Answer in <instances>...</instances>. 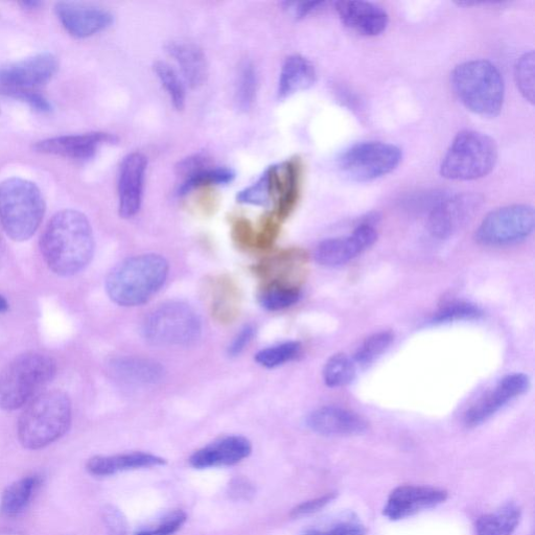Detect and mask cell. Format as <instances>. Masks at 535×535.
Masks as SVG:
<instances>
[{"instance_id": "6da1fadb", "label": "cell", "mask_w": 535, "mask_h": 535, "mask_svg": "<svg viewBox=\"0 0 535 535\" xmlns=\"http://www.w3.org/2000/svg\"><path fill=\"white\" fill-rule=\"evenodd\" d=\"M40 251L55 274L68 277L80 273L95 253V237L87 217L75 209L57 213L43 230Z\"/></svg>"}, {"instance_id": "7a4b0ae2", "label": "cell", "mask_w": 535, "mask_h": 535, "mask_svg": "<svg viewBox=\"0 0 535 535\" xmlns=\"http://www.w3.org/2000/svg\"><path fill=\"white\" fill-rule=\"evenodd\" d=\"M169 263L158 254H142L116 265L106 279V291L116 305L146 304L167 282Z\"/></svg>"}, {"instance_id": "3957f363", "label": "cell", "mask_w": 535, "mask_h": 535, "mask_svg": "<svg viewBox=\"0 0 535 535\" xmlns=\"http://www.w3.org/2000/svg\"><path fill=\"white\" fill-rule=\"evenodd\" d=\"M72 402L59 390L39 393L19 417L17 434L28 450H40L55 443L72 425Z\"/></svg>"}, {"instance_id": "277c9868", "label": "cell", "mask_w": 535, "mask_h": 535, "mask_svg": "<svg viewBox=\"0 0 535 535\" xmlns=\"http://www.w3.org/2000/svg\"><path fill=\"white\" fill-rule=\"evenodd\" d=\"M451 83L459 101L482 118L492 119L503 108L505 84L498 67L487 60H471L455 67Z\"/></svg>"}, {"instance_id": "5b68a950", "label": "cell", "mask_w": 535, "mask_h": 535, "mask_svg": "<svg viewBox=\"0 0 535 535\" xmlns=\"http://www.w3.org/2000/svg\"><path fill=\"white\" fill-rule=\"evenodd\" d=\"M45 215V201L36 183L18 177L0 182V223L15 242L30 240Z\"/></svg>"}, {"instance_id": "8992f818", "label": "cell", "mask_w": 535, "mask_h": 535, "mask_svg": "<svg viewBox=\"0 0 535 535\" xmlns=\"http://www.w3.org/2000/svg\"><path fill=\"white\" fill-rule=\"evenodd\" d=\"M57 362L49 355L27 353L16 357L0 371V409L14 411L28 405L52 382Z\"/></svg>"}, {"instance_id": "52a82bcc", "label": "cell", "mask_w": 535, "mask_h": 535, "mask_svg": "<svg viewBox=\"0 0 535 535\" xmlns=\"http://www.w3.org/2000/svg\"><path fill=\"white\" fill-rule=\"evenodd\" d=\"M498 147L491 136L474 130L457 134L440 165L446 179L470 181L490 174L497 164Z\"/></svg>"}, {"instance_id": "ba28073f", "label": "cell", "mask_w": 535, "mask_h": 535, "mask_svg": "<svg viewBox=\"0 0 535 535\" xmlns=\"http://www.w3.org/2000/svg\"><path fill=\"white\" fill-rule=\"evenodd\" d=\"M202 323L198 313L181 301H169L153 309L145 318L143 334L156 346H186L201 336Z\"/></svg>"}, {"instance_id": "9c48e42d", "label": "cell", "mask_w": 535, "mask_h": 535, "mask_svg": "<svg viewBox=\"0 0 535 535\" xmlns=\"http://www.w3.org/2000/svg\"><path fill=\"white\" fill-rule=\"evenodd\" d=\"M403 159L402 150L382 142H364L348 148L339 158L342 174L355 182L382 178L397 169Z\"/></svg>"}, {"instance_id": "30bf717a", "label": "cell", "mask_w": 535, "mask_h": 535, "mask_svg": "<svg viewBox=\"0 0 535 535\" xmlns=\"http://www.w3.org/2000/svg\"><path fill=\"white\" fill-rule=\"evenodd\" d=\"M534 209L526 204L508 205L488 214L476 232L477 241L485 246H507L527 239L533 232Z\"/></svg>"}, {"instance_id": "8fae6325", "label": "cell", "mask_w": 535, "mask_h": 535, "mask_svg": "<svg viewBox=\"0 0 535 535\" xmlns=\"http://www.w3.org/2000/svg\"><path fill=\"white\" fill-rule=\"evenodd\" d=\"M481 203L479 195L469 193L441 199L431 209L428 220L430 234L436 239H449L472 219Z\"/></svg>"}, {"instance_id": "7c38bea8", "label": "cell", "mask_w": 535, "mask_h": 535, "mask_svg": "<svg viewBox=\"0 0 535 535\" xmlns=\"http://www.w3.org/2000/svg\"><path fill=\"white\" fill-rule=\"evenodd\" d=\"M378 240L376 228L370 224L358 226L352 235L321 242L314 253L316 262L324 267H339L359 257Z\"/></svg>"}, {"instance_id": "4fadbf2b", "label": "cell", "mask_w": 535, "mask_h": 535, "mask_svg": "<svg viewBox=\"0 0 535 535\" xmlns=\"http://www.w3.org/2000/svg\"><path fill=\"white\" fill-rule=\"evenodd\" d=\"M119 138L106 132L63 135L43 139L33 146L37 153L87 161L95 157L105 145H114Z\"/></svg>"}, {"instance_id": "5bb4252c", "label": "cell", "mask_w": 535, "mask_h": 535, "mask_svg": "<svg viewBox=\"0 0 535 535\" xmlns=\"http://www.w3.org/2000/svg\"><path fill=\"white\" fill-rule=\"evenodd\" d=\"M148 159L142 153L128 154L122 161L119 180V212L122 218L135 217L143 204Z\"/></svg>"}, {"instance_id": "9a60e30c", "label": "cell", "mask_w": 535, "mask_h": 535, "mask_svg": "<svg viewBox=\"0 0 535 535\" xmlns=\"http://www.w3.org/2000/svg\"><path fill=\"white\" fill-rule=\"evenodd\" d=\"M529 387L530 379L524 374H514L503 378L491 392H488L465 413V425L474 428L486 423L507 404L527 392Z\"/></svg>"}, {"instance_id": "2e32d148", "label": "cell", "mask_w": 535, "mask_h": 535, "mask_svg": "<svg viewBox=\"0 0 535 535\" xmlns=\"http://www.w3.org/2000/svg\"><path fill=\"white\" fill-rule=\"evenodd\" d=\"M59 63L50 53H43L0 68V85L6 89H32L51 81Z\"/></svg>"}, {"instance_id": "e0dca14e", "label": "cell", "mask_w": 535, "mask_h": 535, "mask_svg": "<svg viewBox=\"0 0 535 535\" xmlns=\"http://www.w3.org/2000/svg\"><path fill=\"white\" fill-rule=\"evenodd\" d=\"M448 498L447 492L427 486L406 485L395 488L384 508V515L398 521L411 517L421 511L433 508Z\"/></svg>"}, {"instance_id": "ac0fdd59", "label": "cell", "mask_w": 535, "mask_h": 535, "mask_svg": "<svg viewBox=\"0 0 535 535\" xmlns=\"http://www.w3.org/2000/svg\"><path fill=\"white\" fill-rule=\"evenodd\" d=\"M55 12L66 32L79 39L107 30L114 21L107 10L74 3H58Z\"/></svg>"}, {"instance_id": "d6986e66", "label": "cell", "mask_w": 535, "mask_h": 535, "mask_svg": "<svg viewBox=\"0 0 535 535\" xmlns=\"http://www.w3.org/2000/svg\"><path fill=\"white\" fill-rule=\"evenodd\" d=\"M335 10L347 28L363 36H379L388 27L387 12L375 3L342 0L335 3Z\"/></svg>"}, {"instance_id": "ffe728a7", "label": "cell", "mask_w": 535, "mask_h": 535, "mask_svg": "<svg viewBox=\"0 0 535 535\" xmlns=\"http://www.w3.org/2000/svg\"><path fill=\"white\" fill-rule=\"evenodd\" d=\"M307 426L322 436H357L368 429L367 422L359 414L336 406H327L311 412Z\"/></svg>"}, {"instance_id": "44dd1931", "label": "cell", "mask_w": 535, "mask_h": 535, "mask_svg": "<svg viewBox=\"0 0 535 535\" xmlns=\"http://www.w3.org/2000/svg\"><path fill=\"white\" fill-rule=\"evenodd\" d=\"M251 451L252 446L247 438L227 436L195 452L190 463L198 470L228 467L247 458Z\"/></svg>"}, {"instance_id": "7402d4cb", "label": "cell", "mask_w": 535, "mask_h": 535, "mask_svg": "<svg viewBox=\"0 0 535 535\" xmlns=\"http://www.w3.org/2000/svg\"><path fill=\"white\" fill-rule=\"evenodd\" d=\"M275 184V213L279 221L285 220L292 213L298 197L300 186V166L290 160L282 165L273 166Z\"/></svg>"}, {"instance_id": "603a6c76", "label": "cell", "mask_w": 535, "mask_h": 535, "mask_svg": "<svg viewBox=\"0 0 535 535\" xmlns=\"http://www.w3.org/2000/svg\"><path fill=\"white\" fill-rule=\"evenodd\" d=\"M166 460L147 453L96 456L87 462V471L97 477H108L121 472L161 467Z\"/></svg>"}, {"instance_id": "cb8c5ba5", "label": "cell", "mask_w": 535, "mask_h": 535, "mask_svg": "<svg viewBox=\"0 0 535 535\" xmlns=\"http://www.w3.org/2000/svg\"><path fill=\"white\" fill-rule=\"evenodd\" d=\"M169 55L180 67L182 77L192 88L202 86L208 77V64L198 45L188 41H172L166 46Z\"/></svg>"}, {"instance_id": "d4e9b609", "label": "cell", "mask_w": 535, "mask_h": 535, "mask_svg": "<svg viewBox=\"0 0 535 535\" xmlns=\"http://www.w3.org/2000/svg\"><path fill=\"white\" fill-rule=\"evenodd\" d=\"M317 80V72L314 64L300 55L289 56L279 76L277 97L285 100L297 92L311 88Z\"/></svg>"}, {"instance_id": "484cf974", "label": "cell", "mask_w": 535, "mask_h": 535, "mask_svg": "<svg viewBox=\"0 0 535 535\" xmlns=\"http://www.w3.org/2000/svg\"><path fill=\"white\" fill-rule=\"evenodd\" d=\"M109 368L116 379L132 385H153L165 375L164 367L144 358H115L109 363Z\"/></svg>"}, {"instance_id": "4316f807", "label": "cell", "mask_w": 535, "mask_h": 535, "mask_svg": "<svg viewBox=\"0 0 535 535\" xmlns=\"http://www.w3.org/2000/svg\"><path fill=\"white\" fill-rule=\"evenodd\" d=\"M305 264L304 254L289 250L274 254L272 258L257 267V273L266 284L297 287L296 282L302 265Z\"/></svg>"}, {"instance_id": "83f0119b", "label": "cell", "mask_w": 535, "mask_h": 535, "mask_svg": "<svg viewBox=\"0 0 535 535\" xmlns=\"http://www.w3.org/2000/svg\"><path fill=\"white\" fill-rule=\"evenodd\" d=\"M211 309L215 319L223 324L235 321L240 315L241 292L231 278L220 276L213 282L211 287Z\"/></svg>"}, {"instance_id": "f1b7e54d", "label": "cell", "mask_w": 535, "mask_h": 535, "mask_svg": "<svg viewBox=\"0 0 535 535\" xmlns=\"http://www.w3.org/2000/svg\"><path fill=\"white\" fill-rule=\"evenodd\" d=\"M521 521V510L514 503L502 506L494 514L479 518L477 535H513Z\"/></svg>"}, {"instance_id": "f546056e", "label": "cell", "mask_w": 535, "mask_h": 535, "mask_svg": "<svg viewBox=\"0 0 535 535\" xmlns=\"http://www.w3.org/2000/svg\"><path fill=\"white\" fill-rule=\"evenodd\" d=\"M236 178V173L226 167H208V164L185 175L183 182L179 185L177 195L183 197L189 195L196 189L206 185H225L231 183Z\"/></svg>"}, {"instance_id": "4dcf8cb0", "label": "cell", "mask_w": 535, "mask_h": 535, "mask_svg": "<svg viewBox=\"0 0 535 535\" xmlns=\"http://www.w3.org/2000/svg\"><path fill=\"white\" fill-rule=\"evenodd\" d=\"M39 481L36 477L22 478L6 488L0 502L5 517L14 518L28 506Z\"/></svg>"}, {"instance_id": "1f68e13d", "label": "cell", "mask_w": 535, "mask_h": 535, "mask_svg": "<svg viewBox=\"0 0 535 535\" xmlns=\"http://www.w3.org/2000/svg\"><path fill=\"white\" fill-rule=\"evenodd\" d=\"M322 375L325 385L330 388L347 386L356 379V363L344 354L334 355L325 363Z\"/></svg>"}, {"instance_id": "d6a6232c", "label": "cell", "mask_w": 535, "mask_h": 535, "mask_svg": "<svg viewBox=\"0 0 535 535\" xmlns=\"http://www.w3.org/2000/svg\"><path fill=\"white\" fill-rule=\"evenodd\" d=\"M259 76L257 68L250 61H245L241 67L236 88L237 107L243 111H249L255 99H257Z\"/></svg>"}, {"instance_id": "836d02e7", "label": "cell", "mask_w": 535, "mask_h": 535, "mask_svg": "<svg viewBox=\"0 0 535 535\" xmlns=\"http://www.w3.org/2000/svg\"><path fill=\"white\" fill-rule=\"evenodd\" d=\"M301 293L296 287L265 284L260 293V304L268 311H281L297 304Z\"/></svg>"}, {"instance_id": "e575fe53", "label": "cell", "mask_w": 535, "mask_h": 535, "mask_svg": "<svg viewBox=\"0 0 535 535\" xmlns=\"http://www.w3.org/2000/svg\"><path fill=\"white\" fill-rule=\"evenodd\" d=\"M237 199L240 203L254 206H267L275 201L273 168L270 167L257 182L241 191Z\"/></svg>"}, {"instance_id": "d590c367", "label": "cell", "mask_w": 535, "mask_h": 535, "mask_svg": "<svg viewBox=\"0 0 535 535\" xmlns=\"http://www.w3.org/2000/svg\"><path fill=\"white\" fill-rule=\"evenodd\" d=\"M154 72L165 87L174 107L182 110L186 101L185 87L175 69L164 61H157L154 64Z\"/></svg>"}, {"instance_id": "8d00e7d4", "label": "cell", "mask_w": 535, "mask_h": 535, "mask_svg": "<svg viewBox=\"0 0 535 535\" xmlns=\"http://www.w3.org/2000/svg\"><path fill=\"white\" fill-rule=\"evenodd\" d=\"M301 352V344L296 341L270 346L255 355V361L266 368H275L296 359Z\"/></svg>"}, {"instance_id": "74e56055", "label": "cell", "mask_w": 535, "mask_h": 535, "mask_svg": "<svg viewBox=\"0 0 535 535\" xmlns=\"http://www.w3.org/2000/svg\"><path fill=\"white\" fill-rule=\"evenodd\" d=\"M394 336L391 332H380L367 338L358 348L354 356L355 363L366 366L374 363L393 343Z\"/></svg>"}, {"instance_id": "f35d334b", "label": "cell", "mask_w": 535, "mask_h": 535, "mask_svg": "<svg viewBox=\"0 0 535 535\" xmlns=\"http://www.w3.org/2000/svg\"><path fill=\"white\" fill-rule=\"evenodd\" d=\"M483 316V311L470 302L458 301L440 309L430 320L433 325L448 324L464 320H475Z\"/></svg>"}, {"instance_id": "ab89813d", "label": "cell", "mask_w": 535, "mask_h": 535, "mask_svg": "<svg viewBox=\"0 0 535 535\" xmlns=\"http://www.w3.org/2000/svg\"><path fill=\"white\" fill-rule=\"evenodd\" d=\"M534 52H526L518 60L515 67V79L521 95L526 101L534 104Z\"/></svg>"}, {"instance_id": "60d3db41", "label": "cell", "mask_w": 535, "mask_h": 535, "mask_svg": "<svg viewBox=\"0 0 535 535\" xmlns=\"http://www.w3.org/2000/svg\"><path fill=\"white\" fill-rule=\"evenodd\" d=\"M11 98L27 103L32 109L40 113H50L53 110L52 103L31 89H5Z\"/></svg>"}, {"instance_id": "b9f144b4", "label": "cell", "mask_w": 535, "mask_h": 535, "mask_svg": "<svg viewBox=\"0 0 535 535\" xmlns=\"http://www.w3.org/2000/svg\"><path fill=\"white\" fill-rule=\"evenodd\" d=\"M279 222L281 221L274 214L263 219L257 236H255V248L266 250L273 246L278 237Z\"/></svg>"}, {"instance_id": "7bdbcfd3", "label": "cell", "mask_w": 535, "mask_h": 535, "mask_svg": "<svg viewBox=\"0 0 535 535\" xmlns=\"http://www.w3.org/2000/svg\"><path fill=\"white\" fill-rule=\"evenodd\" d=\"M185 521L186 515L183 511L176 510L162 520L155 529L142 531L136 535H174L180 530Z\"/></svg>"}, {"instance_id": "ee69618b", "label": "cell", "mask_w": 535, "mask_h": 535, "mask_svg": "<svg viewBox=\"0 0 535 535\" xmlns=\"http://www.w3.org/2000/svg\"><path fill=\"white\" fill-rule=\"evenodd\" d=\"M103 521L107 535H125L127 521L121 511L113 506H107L103 510Z\"/></svg>"}, {"instance_id": "f6af8a7d", "label": "cell", "mask_w": 535, "mask_h": 535, "mask_svg": "<svg viewBox=\"0 0 535 535\" xmlns=\"http://www.w3.org/2000/svg\"><path fill=\"white\" fill-rule=\"evenodd\" d=\"M363 525L355 521H345L327 530H308L304 535H365Z\"/></svg>"}, {"instance_id": "bcb514c9", "label": "cell", "mask_w": 535, "mask_h": 535, "mask_svg": "<svg viewBox=\"0 0 535 535\" xmlns=\"http://www.w3.org/2000/svg\"><path fill=\"white\" fill-rule=\"evenodd\" d=\"M234 239L238 246L244 249L255 248V231L249 221L240 219L234 225Z\"/></svg>"}, {"instance_id": "7dc6e473", "label": "cell", "mask_w": 535, "mask_h": 535, "mask_svg": "<svg viewBox=\"0 0 535 535\" xmlns=\"http://www.w3.org/2000/svg\"><path fill=\"white\" fill-rule=\"evenodd\" d=\"M336 498L335 494H329L305 503L299 504L292 510V517L300 518L310 516L330 504Z\"/></svg>"}, {"instance_id": "c3c4849f", "label": "cell", "mask_w": 535, "mask_h": 535, "mask_svg": "<svg viewBox=\"0 0 535 535\" xmlns=\"http://www.w3.org/2000/svg\"><path fill=\"white\" fill-rule=\"evenodd\" d=\"M255 335L254 325L248 324L240 331V333L232 340L228 346V355L230 357H237L241 355L245 348L250 344Z\"/></svg>"}, {"instance_id": "681fc988", "label": "cell", "mask_w": 535, "mask_h": 535, "mask_svg": "<svg viewBox=\"0 0 535 535\" xmlns=\"http://www.w3.org/2000/svg\"><path fill=\"white\" fill-rule=\"evenodd\" d=\"M255 494L253 485L245 478L232 480L229 485V496L235 500H250Z\"/></svg>"}, {"instance_id": "f907efd6", "label": "cell", "mask_w": 535, "mask_h": 535, "mask_svg": "<svg viewBox=\"0 0 535 535\" xmlns=\"http://www.w3.org/2000/svg\"><path fill=\"white\" fill-rule=\"evenodd\" d=\"M325 2H307V3H285L286 8L289 9L297 18H304L313 12L321 9Z\"/></svg>"}, {"instance_id": "816d5d0a", "label": "cell", "mask_w": 535, "mask_h": 535, "mask_svg": "<svg viewBox=\"0 0 535 535\" xmlns=\"http://www.w3.org/2000/svg\"><path fill=\"white\" fill-rule=\"evenodd\" d=\"M21 6L23 9L33 11L39 9L42 6V3L38 2V0H28V2L21 3Z\"/></svg>"}, {"instance_id": "f5cc1de1", "label": "cell", "mask_w": 535, "mask_h": 535, "mask_svg": "<svg viewBox=\"0 0 535 535\" xmlns=\"http://www.w3.org/2000/svg\"><path fill=\"white\" fill-rule=\"evenodd\" d=\"M8 310H9L8 301L3 296H0V313H5Z\"/></svg>"}, {"instance_id": "db71d44e", "label": "cell", "mask_w": 535, "mask_h": 535, "mask_svg": "<svg viewBox=\"0 0 535 535\" xmlns=\"http://www.w3.org/2000/svg\"><path fill=\"white\" fill-rule=\"evenodd\" d=\"M4 258H5V244L2 240V237H0V267H2Z\"/></svg>"}]
</instances>
